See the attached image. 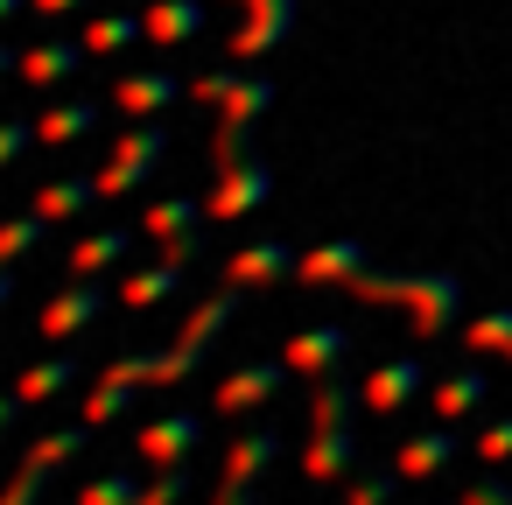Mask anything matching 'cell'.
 I'll return each mask as SVG.
<instances>
[{
  "label": "cell",
  "mask_w": 512,
  "mask_h": 505,
  "mask_svg": "<svg viewBox=\"0 0 512 505\" xmlns=\"http://www.w3.org/2000/svg\"><path fill=\"white\" fill-rule=\"evenodd\" d=\"M232 309H239V288H225V295L197 302V316L176 330V344H169V351H127V358H113V365H106V379H120V386H183V379L197 372V358L218 344V330L232 323Z\"/></svg>",
  "instance_id": "cell-1"
},
{
  "label": "cell",
  "mask_w": 512,
  "mask_h": 505,
  "mask_svg": "<svg viewBox=\"0 0 512 505\" xmlns=\"http://www.w3.org/2000/svg\"><path fill=\"white\" fill-rule=\"evenodd\" d=\"M351 295H365V302H400L407 316H414V337H442L449 323H456V309H463V281L456 274H358L351 281Z\"/></svg>",
  "instance_id": "cell-2"
},
{
  "label": "cell",
  "mask_w": 512,
  "mask_h": 505,
  "mask_svg": "<svg viewBox=\"0 0 512 505\" xmlns=\"http://www.w3.org/2000/svg\"><path fill=\"white\" fill-rule=\"evenodd\" d=\"M85 442H92V428H85V421H78V428H50V435H36V442H29V463L8 477L0 505H43V484H50V470H64L71 456H85Z\"/></svg>",
  "instance_id": "cell-3"
},
{
  "label": "cell",
  "mask_w": 512,
  "mask_h": 505,
  "mask_svg": "<svg viewBox=\"0 0 512 505\" xmlns=\"http://www.w3.org/2000/svg\"><path fill=\"white\" fill-rule=\"evenodd\" d=\"M267 190H274V169H267L260 155H246V162L218 169V183H211V197H204V218H211V225H232V218L260 211Z\"/></svg>",
  "instance_id": "cell-4"
},
{
  "label": "cell",
  "mask_w": 512,
  "mask_h": 505,
  "mask_svg": "<svg viewBox=\"0 0 512 505\" xmlns=\"http://www.w3.org/2000/svg\"><path fill=\"white\" fill-rule=\"evenodd\" d=\"M190 99L218 106L232 127H253V120L274 106V85H267V78H239V71H204V78H190Z\"/></svg>",
  "instance_id": "cell-5"
},
{
  "label": "cell",
  "mask_w": 512,
  "mask_h": 505,
  "mask_svg": "<svg viewBox=\"0 0 512 505\" xmlns=\"http://www.w3.org/2000/svg\"><path fill=\"white\" fill-rule=\"evenodd\" d=\"M162 155H169V127H134V134L113 148V162L99 169V197H127V190H141V183L155 176Z\"/></svg>",
  "instance_id": "cell-6"
},
{
  "label": "cell",
  "mask_w": 512,
  "mask_h": 505,
  "mask_svg": "<svg viewBox=\"0 0 512 505\" xmlns=\"http://www.w3.org/2000/svg\"><path fill=\"white\" fill-rule=\"evenodd\" d=\"M281 456V435L274 428H246L232 449H225V470H218V505H253V477Z\"/></svg>",
  "instance_id": "cell-7"
},
{
  "label": "cell",
  "mask_w": 512,
  "mask_h": 505,
  "mask_svg": "<svg viewBox=\"0 0 512 505\" xmlns=\"http://www.w3.org/2000/svg\"><path fill=\"white\" fill-rule=\"evenodd\" d=\"M288 386V365H274V358H260V365H239V372H225L218 379V393H211V414L218 421H232V414H253L260 400H274Z\"/></svg>",
  "instance_id": "cell-8"
},
{
  "label": "cell",
  "mask_w": 512,
  "mask_h": 505,
  "mask_svg": "<svg viewBox=\"0 0 512 505\" xmlns=\"http://www.w3.org/2000/svg\"><path fill=\"white\" fill-rule=\"evenodd\" d=\"M414 393H421V358H386L379 372H365V386H358V407H365L372 421H400Z\"/></svg>",
  "instance_id": "cell-9"
},
{
  "label": "cell",
  "mask_w": 512,
  "mask_h": 505,
  "mask_svg": "<svg viewBox=\"0 0 512 505\" xmlns=\"http://www.w3.org/2000/svg\"><path fill=\"white\" fill-rule=\"evenodd\" d=\"M344 351H351V330L344 323H309V330H295L288 337V372H302V379H330L337 365H344Z\"/></svg>",
  "instance_id": "cell-10"
},
{
  "label": "cell",
  "mask_w": 512,
  "mask_h": 505,
  "mask_svg": "<svg viewBox=\"0 0 512 505\" xmlns=\"http://www.w3.org/2000/svg\"><path fill=\"white\" fill-rule=\"evenodd\" d=\"M197 435H204L197 414H162V421H148V428L134 435V456H148L155 470H183L190 449H197Z\"/></svg>",
  "instance_id": "cell-11"
},
{
  "label": "cell",
  "mask_w": 512,
  "mask_h": 505,
  "mask_svg": "<svg viewBox=\"0 0 512 505\" xmlns=\"http://www.w3.org/2000/svg\"><path fill=\"white\" fill-rule=\"evenodd\" d=\"M239 8H246V29L232 36V57H260L295 29V0H239Z\"/></svg>",
  "instance_id": "cell-12"
},
{
  "label": "cell",
  "mask_w": 512,
  "mask_h": 505,
  "mask_svg": "<svg viewBox=\"0 0 512 505\" xmlns=\"http://www.w3.org/2000/svg\"><path fill=\"white\" fill-rule=\"evenodd\" d=\"M358 274H365V253H358V246H344V239L309 246V253L295 260V281H302V288H351Z\"/></svg>",
  "instance_id": "cell-13"
},
{
  "label": "cell",
  "mask_w": 512,
  "mask_h": 505,
  "mask_svg": "<svg viewBox=\"0 0 512 505\" xmlns=\"http://www.w3.org/2000/svg\"><path fill=\"white\" fill-rule=\"evenodd\" d=\"M99 309H106V288H99V281H71L64 295H50V302H43L36 330H43V337H71V330H85Z\"/></svg>",
  "instance_id": "cell-14"
},
{
  "label": "cell",
  "mask_w": 512,
  "mask_h": 505,
  "mask_svg": "<svg viewBox=\"0 0 512 505\" xmlns=\"http://www.w3.org/2000/svg\"><path fill=\"white\" fill-rule=\"evenodd\" d=\"M358 470V442L351 428H309V449H302V477L309 484H337Z\"/></svg>",
  "instance_id": "cell-15"
},
{
  "label": "cell",
  "mask_w": 512,
  "mask_h": 505,
  "mask_svg": "<svg viewBox=\"0 0 512 505\" xmlns=\"http://www.w3.org/2000/svg\"><path fill=\"white\" fill-rule=\"evenodd\" d=\"M295 260H302V253H288V246H274V239H260V246H246V253H232V267H225V281H232V288H267V281H288V274H295Z\"/></svg>",
  "instance_id": "cell-16"
},
{
  "label": "cell",
  "mask_w": 512,
  "mask_h": 505,
  "mask_svg": "<svg viewBox=\"0 0 512 505\" xmlns=\"http://www.w3.org/2000/svg\"><path fill=\"white\" fill-rule=\"evenodd\" d=\"M449 456H456V435H449V421H435V428H421V435L400 442L393 470L400 477H435V470H449Z\"/></svg>",
  "instance_id": "cell-17"
},
{
  "label": "cell",
  "mask_w": 512,
  "mask_h": 505,
  "mask_svg": "<svg viewBox=\"0 0 512 505\" xmlns=\"http://www.w3.org/2000/svg\"><path fill=\"white\" fill-rule=\"evenodd\" d=\"M190 85H176L169 71H134V78H120L113 85V106L120 113H162V106H176Z\"/></svg>",
  "instance_id": "cell-18"
},
{
  "label": "cell",
  "mask_w": 512,
  "mask_h": 505,
  "mask_svg": "<svg viewBox=\"0 0 512 505\" xmlns=\"http://www.w3.org/2000/svg\"><path fill=\"white\" fill-rule=\"evenodd\" d=\"M484 393H491V379L477 372V365H463V372H449V379H435V421H463V414H477L484 407Z\"/></svg>",
  "instance_id": "cell-19"
},
{
  "label": "cell",
  "mask_w": 512,
  "mask_h": 505,
  "mask_svg": "<svg viewBox=\"0 0 512 505\" xmlns=\"http://www.w3.org/2000/svg\"><path fill=\"white\" fill-rule=\"evenodd\" d=\"M85 204H99V176H64V183H43L36 190V218H50V225H64V218H78Z\"/></svg>",
  "instance_id": "cell-20"
},
{
  "label": "cell",
  "mask_w": 512,
  "mask_h": 505,
  "mask_svg": "<svg viewBox=\"0 0 512 505\" xmlns=\"http://www.w3.org/2000/svg\"><path fill=\"white\" fill-rule=\"evenodd\" d=\"M141 22H148V43H162V50L169 43H190L204 29V0H155Z\"/></svg>",
  "instance_id": "cell-21"
},
{
  "label": "cell",
  "mask_w": 512,
  "mask_h": 505,
  "mask_svg": "<svg viewBox=\"0 0 512 505\" xmlns=\"http://www.w3.org/2000/svg\"><path fill=\"white\" fill-rule=\"evenodd\" d=\"M197 218H204V204H197V197H155V204L141 211V232H148L155 246H169V239L197 232Z\"/></svg>",
  "instance_id": "cell-22"
},
{
  "label": "cell",
  "mask_w": 512,
  "mask_h": 505,
  "mask_svg": "<svg viewBox=\"0 0 512 505\" xmlns=\"http://www.w3.org/2000/svg\"><path fill=\"white\" fill-rule=\"evenodd\" d=\"M183 288V267L176 260H155V267H134L127 281H120V302L127 309H155V302H169Z\"/></svg>",
  "instance_id": "cell-23"
},
{
  "label": "cell",
  "mask_w": 512,
  "mask_h": 505,
  "mask_svg": "<svg viewBox=\"0 0 512 505\" xmlns=\"http://www.w3.org/2000/svg\"><path fill=\"white\" fill-rule=\"evenodd\" d=\"M141 36H148L141 15H92V22H85V50H92V57H120V50H134Z\"/></svg>",
  "instance_id": "cell-24"
},
{
  "label": "cell",
  "mask_w": 512,
  "mask_h": 505,
  "mask_svg": "<svg viewBox=\"0 0 512 505\" xmlns=\"http://www.w3.org/2000/svg\"><path fill=\"white\" fill-rule=\"evenodd\" d=\"M78 50L85 43H36V50H22V78L29 85H64L78 71Z\"/></svg>",
  "instance_id": "cell-25"
},
{
  "label": "cell",
  "mask_w": 512,
  "mask_h": 505,
  "mask_svg": "<svg viewBox=\"0 0 512 505\" xmlns=\"http://www.w3.org/2000/svg\"><path fill=\"white\" fill-rule=\"evenodd\" d=\"M127 246H134L127 232H92V239H78V246H71V274H78V281H92V274L120 267V260H127Z\"/></svg>",
  "instance_id": "cell-26"
},
{
  "label": "cell",
  "mask_w": 512,
  "mask_h": 505,
  "mask_svg": "<svg viewBox=\"0 0 512 505\" xmlns=\"http://www.w3.org/2000/svg\"><path fill=\"white\" fill-rule=\"evenodd\" d=\"M92 127H99V106H92V99H71V106H57V113L36 120V134H43L50 148H57V141H78V134H92Z\"/></svg>",
  "instance_id": "cell-27"
},
{
  "label": "cell",
  "mask_w": 512,
  "mask_h": 505,
  "mask_svg": "<svg viewBox=\"0 0 512 505\" xmlns=\"http://www.w3.org/2000/svg\"><path fill=\"white\" fill-rule=\"evenodd\" d=\"M71 379H78V365H71V358H43V365H29V372H22V386H15V393H22L29 407H43V400H57Z\"/></svg>",
  "instance_id": "cell-28"
},
{
  "label": "cell",
  "mask_w": 512,
  "mask_h": 505,
  "mask_svg": "<svg viewBox=\"0 0 512 505\" xmlns=\"http://www.w3.org/2000/svg\"><path fill=\"white\" fill-rule=\"evenodd\" d=\"M127 407H134V386H120V379L99 372V386L85 393V428H106V421H120Z\"/></svg>",
  "instance_id": "cell-29"
},
{
  "label": "cell",
  "mask_w": 512,
  "mask_h": 505,
  "mask_svg": "<svg viewBox=\"0 0 512 505\" xmlns=\"http://www.w3.org/2000/svg\"><path fill=\"white\" fill-rule=\"evenodd\" d=\"M43 232H50V218H36V211L8 218V225H0V267H15L22 253H36V246H43Z\"/></svg>",
  "instance_id": "cell-30"
},
{
  "label": "cell",
  "mask_w": 512,
  "mask_h": 505,
  "mask_svg": "<svg viewBox=\"0 0 512 505\" xmlns=\"http://www.w3.org/2000/svg\"><path fill=\"white\" fill-rule=\"evenodd\" d=\"M78 505H141V484L127 470H106V477H85L78 484Z\"/></svg>",
  "instance_id": "cell-31"
},
{
  "label": "cell",
  "mask_w": 512,
  "mask_h": 505,
  "mask_svg": "<svg viewBox=\"0 0 512 505\" xmlns=\"http://www.w3.org/2000/svg\"><path fill=\"white\" fill-rule=\"evenodd\" d=\"M463 344H470V351H498V358H512V309L477 316V323L463 330Z\"/></svg>",
  "instance_id": "cell-32"
},
{
  "label": "cell",
  "mask_w": 512,
  "mask_h": 505,
  "mask_svg": "<svg viewBox=\"0 0 512 505\" xmlns=\"http://www.w3.org/2000/svg\"><path fill=\"white\" fill-rule=\"evenodd\" d=\"M393 484H400V470H365V477L344 491V505H393Z\"/></svg>",
  "instance_id": "cell-33"
},
{
  "label": "cell",
  "mask_w": 512,
  "mask_h": 505,
  "mask_svg": "<svg viewBox=\"0 0 512 505\" xmlns=\"http://www.w3.org/2000/svg\"><path fill=\"white\" fill-rule=\"evenodd\" d=\"M470 449H477V456H484V463H491V470H498V463H505V456H512V414H498V421H484V428H477V442H470Z\"/></svg>",
  "instance_id": "cell-34"
},
{
  "label": "cell",
  "mask_w": 512,
  "mask_h": 505,
  "mask_svg": "<svg viewBox=\"0 0 512 505\" xmlns=\"http://www.w3.org/2000/svg\"><path fill=\"white\" fill-rule=\"evenodd\" d=\"M183 491H190V477L183 470H162L155 484H141V505H183Z\"/></svg>",
  "instance_id": "cell-35"
},
{
  "label": "cell",
  "mask_w": 512,
  "mask_h": 505,
  "mask_svg": "<svg viewBox=\"0 0 512 505\" xmlns=\"http://www.w3.org/2000/svg\"><path fill=\"white\" fill-rule=\"evenodd\" d=\"M456 505H512V484L505 477H477V484L456 491Z\"/></svg>",
  "instance_id": "cell-36"
},
{
  "label": "cell",
  "mask_w": 512,
  "mask_h": 505,
  "mask_svg": "<svg viewBox=\"0 0 512 505\" xmlns=\"http://www.w3.org/2000/svg\"><path fill=\"white\" fill-rule=\"evenodd\" d=\"M29 141H43V134H36L29 120H0V169H8V162H15V155H22Z\"/></svg>",
  "instance_id": "cell-37"
},
{
  "label": "cell",
  "mask_w": 512,
  "mask_h": 505,
  "mask_svg": "<svg viewBox=\"0 0 512 505\" xmlns=\"http://www.w3.org/2000/svg\"><path fill=\"white\" fill-rule=\"evenodd\" d=\"M22 407H29L22 393H0V435H8V428H15V414H22Z\"/></svg>",
  "instance_id": "cell-38"
},
{
  "label": "cell",
  "mask_w": 512,
  "mask_h": 505,
  "mask_svg": "<svg viewBox=\"0 0 512 505\" xmlns=\"http://www.w3.org/2000/svg\"><path fill=\"white\" fill-rule=\"evenodd\" d=\"M36 15H71V8H85V0H29Z\"/></svg>",
  "instance_id": "cell-39"
},
{
  "label": "cell",
  "mask_w": 512,
  "mask_h": 505,
  "mask_svg": "<svg viewBox=\"0 0 512 505\" xmlns=\"http://www.w3.org/2000/svg\"><path fill=\"white\" fill-rule=\"evenodd\" d=\"M22 8H29V0H0V22H15Z\"/></svg>",
  "instance_id": "cell-40"
},
{
  "label": "cell",
  "mask_w": 512,
  "mask_h": 505,
  "mask_svg": "<svg viewBox=\"0 0 512 505\" xmlns=\"http://www.w3.org/2000/svg\"><path fill=\"white\" fill-rule=\"evenodd\" d=\"M0 302H15V274L8 267H0Z\"/></svg>",
  "instance_id": "cell-41"
},
{
  "label": "cell",
  "mask_w": 512,
  "mask_h": 505,
  "mask_svg": "<svg viewBox=\"0 0 512 505\" xmlns=\"http://www.w3.org/2000/svg\"><path fill=\"white\" fill-rule=\"evenodd\" d=\"M0 71H22V50H0Z\"/></svg>",
  "instance_id": "cell-42"
}]
</instances>
